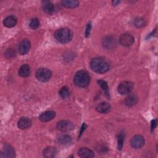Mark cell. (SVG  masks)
Wrapping results in <instances>:
<instances>
[{
    "mask_svg": "<svg viewBox=\"0 0 158 158\" xmlns=\"http://www.w3.org/2000/svg\"><path fill=\"white\" fill-rule=\"evenodd\" d=\"M91 69L96 73H104L107 72L110 68L108 62L102 57H94L90 61Z\"/></svg>",
    "mask_w": 158,
    "mask_h": 158,
    "instance_id": "6da1fadb",
    "label": "cell"
},
{
    "mask_svg": "<svg viewBox=\"0 0 158 158\" xmlns=\"http://www.w3.org/2000/svg\"><path fill=\"white\" fill-rule=\"evenodd\" d=\"M90 81L89 73L85 70H79L75 73L73 77V83L78 87L84 88L87 86Z\"/></svg>",
    "mask_w": 158,
    "mask_h": 158,
    "instance_id": "7a4b0ae2",
    "label": "cell"
},
{
    "mask_svg": "<svg viewBox=\"0 0 158 158\" xmlns=\"http://www.w3.org/2000/svg\"><path fill=\"white\" fill-rule=\"evenodd\" d=\"M55 38L60 43H67L70 42L73 36L72 31L67 28H62L57 30L54 33Z\"/></svg>",
    "mask_w": 158,
    "mask_h": 158,
    "instance_id": "3957f363",
    "label": "cell"
},
{
    "mask_svg": "<svg viewBox=\"0 0 158 158\" xmlns=\"http://www.w3.org/2000/svg\"><path fill=\"white\" fill-rule=\"evenodd\" d=\"M35 75L38 80L42 82H46L49 80L52 76V73L46 68H40L36 70Z\"/></svg>",
    "mask_w": 158,
    "mask_h": 158,
    "instance_id": "277c9868",
    "label": "cell"
},
{
    "mask_svg": "<svg viewBox=\"0 0 158 158\" xmlns=\"http://www.w3.org/2000/svg\"><path fill=\"white\" fill-rule=\"evenodd\" d=\"M133 88V85L131 81H124L118 85L117 91L121 95H125L129 94L132 91Z\"/></svg>",
    "mask_w": 158,
    "mask_h": 158,
    "instance_id": "5b68a950",
    "label": "cell"
},
{
    "mask_svg": "<svg viewBox=\"0 0 158 158\" xmlns=\"http://www.w3.org/2000/svg\"><path fill=\"white\" fill-rule=\"evenodd\" d=\"M134 41V36L129 33H125L122 34L119 38L120 44L125 47H128L131 46L133 44Z\"/></svg>",
    "mask_w": 158,
    "mask_h": 158,
    "instance_id": "8992f818",
    "label": "cell"
},
{
    "mask_svg": "<svg viewBox=\"0 0 158 158\" xmlns=\"http://www.w3.org/2000/svg\"><path fill=\"white\" fill-rule=\"evenodd\" d=\"M73 124L71 122L66 120H60L57 123V128L63 132L70 131L73 129Z\"/></svg>",
    "mask_w": 158,
    "mask_h": 158,
    "instance_id": "52a82bcc",
    "label": "cell"
},
{
    "mask_svg": "<svg viewBox=\"0 0 158 158\" xmlns=\"http://www.w3.org/2000/svg\"><path fill=\"white\" fill-rule=\"evenodd\" d=\"M130 144L135 149H139L144 144V138L140 135H135L130 140Z\"/></svg>",
    "mask_w": 158,
    "mask_h": 158,
    "instance_id": "ba28073f",
    "label": "cell"
},
{
    "mask_svg": "<svg viewBox=\"0 0 158 158\" xmlns=\"http://www.w3.org/2000/svg\"><path fill=\"white\" fill-rule=\"evenodd\" d=\"M15 156V152L14 149L9 144H5L1 152V157L12 158Z\"/></svg>",
    "mask_w": 158,
    "mask_h": 158,
    "instance_id": "9c48e42d",
    "label": "cell"
},
{
    "mask_svg": "<svg viewBox=\"0 0 158 158\" xmlns=\"http://www.w3.org/2000/svg\"><path fill=\"white\" fill-rule=\"evenodd\" d=\"M31 48V43L30 41L27 40L25 39L23 40L19 45V52L21 55H25L27 54Z\"/></svg>",
    "mask_w": 158,
    "mask_h": 158,
    "instance_id": "30bf717a",
    "label": "cell"
},
{
    "mask_svg": "<svg viewBox=\"0 0 158 158\" xmlns=\"http://www.w3.org/2000/svg\"><path fill=\"white\" fill-rule=\"evenodd\" d=\"M103 46L106 49H112L116 46V40L111 36H108L104 38L102 40Z\"/></svg>",
    "mask_w": 158,
    "mask_h": 158,
    "instance_id": "8fae6325",
    "label": "cell"
},
{
    "mask_svg": "<svg viewBox=\"0 0 158 158\" xmlns=\"http://www.w3.org/2000/svg\"><path fill=\"white\" fill-rule=\"evenodd\" d=\"M56 116V112L53 110H47L44 112L42 113L40 117L39 118L41 122H46L48 121H50L52 120Z\"/></svg>",
    "mask_w": 158,
    "mask_h": 158,
    "instance_id": "7c38bea8",
    "label": "cell"
},
{
    "mask_svg": "<svg viewBox=\"0 0 158 158\" xmlns=\"http://www.w3.org/2000/svg\"><path fill=\"white\" fill-rule=\"evenodd\" d=\"M31 120L28 117H22L20 118L17 123L18 127L22 130H25L30 127L31 125Z\"/></svg>",
    "mask_w": 158,
    "mask_h": 158,
    "instance_id": "4fadbf2b",
    "label": "cell"
},
{
    "mask_svg": "<svg viewBox=\"0 0 158 158\" xmlns=\"http://www.w3.org/2000/svg\"><path fill=\"white\" fill-rule=\"evenodd\" d=\"M78 154L83 158H91L94 156V152L88 148H81L78 151Z\"/></svg>",
    "mask_w": 158,
    "mask_h": 158,
    "instance_id": "5bb4252c",
    "label": "cell"
},
{
    "mask_svg": "<svg viewBox=\"0 0 158 158\" xmlns=\"http://www.w3.org/2000/svg\"><path fill=\"white\" fill-rule=\"evenodd\" d=\"M96 110L101 114H106L109 112L111 109L110 105L106 102H102L99 103L96 107Z\"/></svg>",
    "mask_w": 158,
    "mask_h": 158,
    "instance_id": "9a60e30c",
    "label": "cell"
},
{
    "mask_svg": "<svg viewBox=\"0 0 158 158\" xmlns=\"http://www.w3.org/2000/svg\"><path fill=\"white\" fill-rule=\"evenodd\" d=\"M17 22V18L14 15H10L7 17L3 20V24L5 27L8 28H11L14 27Z\"/></svg>",
    "mask_w": 158,
    "mask_h": 158,
    "instance_id": "2e32d148",
    "label": "cell"
},
{
    "mask_svg": "<svg viewBox=\"0 0 158 158\" xmlns=\"http://www.w3.org/2000/svg\"><path fill=\"white\" fill-rule=\"evenodd\" d=\"M56 154H57V149L56 148L52 146H49L46 148L43 152V156L46 158L54 157L56 156Z\"/></svg>",
    "mask_w": 158,
    "mask_h": 158,
    "instance_id": "e0dca14e",
    "label": "cell"
},
{
    "mask_svg": "<svg viewBox=\"0 0 158 158\" xmlns=\"http://www.w3.org/2000/svg\"><path fill=\"white\" fill-rule=\"evenodd\" d=\"M19 75L22 77H27L30 75V67L27 64L22 65L19 69Z\"/></svg>",
    "mask_w": 158,
    "mask_h": 158,
    "instance_id": "ac0fdd59",
    "label": "cell"
},
{
    "mask_svg": "<svg viewBox=\"0 0 158 158\" xmlns=\"http://www.w3.org/2000/svg\"><path fill=\"white\" fill-rule=\"evenodd\" d=\"M60 3L66 8H75L79 5V2L76 0H62Z\"/></svg>",
    "mask_w": 158,
    "mask_h": 158,
    "instance_id": "d6986e66",
    "label": "cell"
},
{
    "mask_svg": "<svg viewBox=\"0 0 158 158\" xmlns=\"http://www.w3.org/2000/svg\"><path fill=\"white\" fill-rule=\"evenodd\" d=\"M137 101V97L135 94H130L126 98L125 103L127 106L132 107L136 104Z\"/></svg>",
    "mask_w": 158,
    "mask_h": 158,
    "instance_id": "ffe728a7",
    "label": "cell"
},
{
    "mask_svg": "<svg viewBox=\"0 0 158 158\" xmlns=\"http://www.w3.org/2000/svg\"><path fill=\"white\" fill-rule=\"evenodd\" d=\"M72 138L68 135H62L58 138V141L60 144L69 145L72 143Z\"/></svg>",
    "mask_w": 158,
    "mask_h": 158,
    "instance_id": "44dd1931",
    "label": "cell"
},
{
    "mask_svg": "<svg viewBox=\"0 0 158 158\" xmlns=\"http://www.w3.org/2000/svg\"><path fill=\"white\" fill-rule=\"evenodd\" d=\"M43 9L47 13H52L54 11V5L50 1L43 2Z\"/></svg>",
    "mask_w": 158,
    "mask_h": 158,
    "instance_id": "7402d4cb",
    "label": "cell"
},
{
    "mask_svg": "<svg viewBox=\"0 0 158 158\" xmlns=\"http://www.w3.org/2000/svg\"><path fill=\"white\" fill-rule=\"evenodd\" d=\"M98 83L103 89L106 96L107 97H109V87L107 82L103 80H99L98 81Z\"/></svg>",
    "mask_w": 158,
    "mask_h": 158,
    "instance_id": "603a6c76",
    "label": "cell"
},
{
    "mask_svg": "<svg viewBox=\"0 0 158 158\" xmlns=\"http://www.w3.org/2000/svg\"><path fill=\"white\" fill-rule=\"evenodd\" d=\"M59 93V95L60 96V97H61L62 98L65 99V98H67L69 96V88H68L67 86H64V87H62V88L60 89Z\"/></svg>",
    "mask_w": 158,
    "mask_h": 158,
    "instance_id": "cb8c5ba5",
    "label": "cell"
},
{
    "mask_svg": "<svg viewBox=\"0 0 158 158\" xmlns=\"http://www.w3.org/2000/svg\"><path fill=\"white\" fill-rule=\"evenodd\" d=\"M145 24V20L141 17H136L134 20V25L137 28H140L144 26Z\"/></svg>",
    "mask_w": 158,
    "mask_h": 158,
    "instance_id": "d4e9b609",
    "label": "cell"
},
{
    "mask_svg": "<svg viewBox=\"0 0 158 158\" xmlns=\"http://www.w3.org/2000/svg\"><path fill=\"white\" fill-rule=\"evenodd\" d=\"M29 25H30V27L33 30L37 29L40 26V21L38 19L34 18L31 20Z\"/></svg>",
    "mask_w": 158,
    "mask_h": 158,
    "instance_id": "484cf974",
    "label": "cell"
},
{
    "mask_svg": "<svg viewBox=\"0 0 158 158\" xmlns=\"http://www.w3.org/2000/svg\"><path fill=\"white\" fill-rule=\"evenodd\" d=\"M124 141V136L122 134H120L117 138V147L119 150H121L123 147Z\"/></svg>",
    "mask_w": 158,
    "mask_h": 158,
    "instance_id": "4316f807",
    "label": "cell"
},
{
    "mask_svg": "<svg viewBox=\"0 0 158 158\" xmlns=\"http://www.w3.org/2000/svg\"><path fill=\"white\" fill-rule=\"evenodd\" d=\"M91 22H89L87 24L86 28V31H85V36L86 37L89 36L90 32H91Z\"/></svg>",
    "mask_w": 158,
    "mask_h": 158,
    "instance_id": "83f0119b",
    "label": "cell"
},
{
    "mask_svg": "<svg viewBox=\"0 0 158 158\" xmlns=\"http://www.w3.org/2000/svg\"><path fill=\"white\" fill-rule=\"evenodd\" d=\"M157 125V120H152L151 121V131H153V130L155 129V128L156 127Z\"/></svg>",
    "mask_w": 158,
    "mask_h": 158,
    "instance_id": "f1b7e54d",
    "label": "cell"
},
{
    "mask_svg": "<svg viewBox=\"0 0 158 158\" xmlns=\"http://www.w3.org/2000/svg\"><path fill=\"white\" fill-rule=\"evenodd\" d=\"M14 54H15V53H14V52L13 51V50H12V49H9V50H8V51L6 52V56L8 55V56H9V57H10L11 56H14Z\"/></svg>",
    "mask_w": 158,
    "mask_h": 158,
    "instance_id": "f546056e",
    "label": "cell"
},
{
    "mask_svg": "<svg viewBox=\"0 0 158 158\" xmlns=\"http://www.w3.org/2000/svg\"><path fill=\"white\" fill-rule=\"evenodd\" d=\"M86 124L85 123H83V125H82V126H81V131H80V135H79V137H80V136L81 135V134H82V133L83 132V131H85V130L86 129Z\"/></svg>",
    "mask_w": 158,
    "mask_h": 158,
    "instance_id": "4dcf8cb0",
    "label": "cell"
},
{
    "mask_svg": "<svg viewBox=\"0 0 158 158\" xmlns=\"http://www.w3.org/2000/svg\"><path fill=\"white\" fill-rule=\"evenodd\" d=\"M119 2H120L119 1H113L112 2L113 6H117Z\"/></svg>",
    "mask_w": 158,
    "mask_h": 158,
    "instance_id": "1f68e13d",
    "label": "cell"
}]
</instances>
